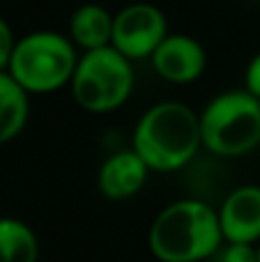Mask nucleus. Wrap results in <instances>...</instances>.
<instances>
[{"mask_svg": "<svg viewBox=\"0 0 260 262\" xmlns=\"http://www.w3.org/2000/svg\"><path fill=\"white\" fill-rule=\"evenodd\" d=\"M201 118L182 101H159L138 118L132 149L155 172L184 168L201 149Z\"/></svg>", "mask_w": 260, "mask_h": 262, "instance_id": "1", "label": "nucleus"}, {"mask_svg": "<svg viewBox=\"0 0 260 262\" xmlns=\"http://www.w3.org/2000/svg\"><path fill=\"white\" fill-rule=\"evenodd\" d=\"M147 244L159 262H203L212 258L224 246L219 212L196 198L175 200L155 216Z\"/></svg>", "mask_w": 260, "mask_h": 262, "instance_id": "2", "label": "nucleus"}, {"mask_svg": "<svg viewBox=\"0 0 260 262\" xmlns=\"http://www.w3.org/2000/svg\"><path fill=\"white\" fill-rule=\"evenodd\" d=\"M78 58L67 35L37 30L16 41L7 72L28 95H49L72 83Z\"/></svg>", "mask_w": 260, "mask_h": 262, "instance_id": "3", "label": "nucleus"}, {"mask_svg": "<svg viewBox=\"0 0 260 262\" xmlns=\"http://www.w3.org/2000/svg\"><path fill=\"white\" fill-rule=\"evenodd\" d=\"M198 118L203 147L216 157H244L260 145V99L244 88L212 97Z\"/></svg>", "mask_w": 260, "mask_h": 262, "instance_id": "4", "label": "nucleus"}, {"mask_svg": "<svg viewBox=\"0 0 260 262\" xmlns=\"http://www.w3.org/2000/svg\"><path fill=\"white\" fill-rule=\"evenodd\" d=\"M72 97L88 113H111L134 92V67L113 46L85 51L72 76Z\"/></svg>", "mask_w": 260, "mask_h": 262, "instance_id": "5", "label": "nucleus"}, {"mask_svg": "<svg viewBox=\"0 0 260 262\" xmlns=\"http://www.w3.org/2000/svg\"><path fill=\"white\" fill-rule=\"evenodd\" d=\"M166 37V14L152 3H132L115 14L111 46L134 62L150 58Z\"/></svg>", "mask_w": 260, "mask_h": 262, "instance_id": "6", "label": "nucleus"}, {"mask_svg": "<svg viewBox=\"0 0 260 262\" xmlns=\"http://www.w3.org/2000/svg\"><path fill=\"white\" fill-rule=\"evenodd\" d=\"M152 69L157 76L173 85H189L198 81L207 67V53L198 39L191 35L168 32L164 41L150 55Z\"/></svg>", "mask_w": 260, "mask_h": 262, "instance_id": "7", "label": "nucleus"}, {"mask_svg": "<svg viewBox=\"0 0 260 262\" xmlns=\"http://www.w3.org/2000/svg\"><path fill=\"white\" fill-rule=\"evenodd\" d=\"M219 212L221 235L228 244H258L260 242V186L244 184L224 198Z\"/></svg>", "mask_w": 260, "mask_h": 262, "instance_id": "8", "label": "nucleus"}, {"mask_svg": "<svg viewBox=\"0 0 260 262\" xmlns=\"http://www.w3.org/2000/svg\"><path fill=\"white\" fill-rule=\"evenodd\" d=\"M150 168L134 149L113 152L99 168L97 186L101 195L109 200H127L134 198L145 186Z\"/></svg>", "mask_w": 260, "mask_h": 262, "instance_id": "9", "label": "nucleus"}, {"mask_svg": "<svg viewBox=\"0 0 260 262\" xmlns=\"http://www.w3.org/2000/svg\"><path fill=\"white\" fill-rule=\"evenodd\" d=\"M113 18L104 5L85 3L69 16V39L83 51L106 49L113 41Z\"/></svg>", "mask_w": 260, "mask_h": 262, "instance_id": "10", "label": "nucleus"}, {"mask_svg": "<svg viewBox=\"0 0 260 262\" xmlns=\"http://www.w3.org/2000/svg\"><path fill=\"white\" fill-rule=\"evenodd\" d=\"M28 92L9 76V72H0V145L9 143L23 131L30 113Z\"/></svg>", "mask_w": 260, "mask_h": 262, "instance_id": "11", "label": "nucleus"}, {"mask_svg": "<svg viewBox=\"0 0 260 262\" xmlns=\"http://www.w3.org/2000/svg\"><path fill=\"white\" fill-rule=\"evenodd\" d=\"M39 242L28 223L0 216V262H37Z\"/></svg>", "mask_w": 260, "mask_h": 262, "instance_id": "12", "label": "nucleus"}, {"mask_svg": "<svg viewBox=\"0 0 260 262\" xmlns=\"http://www.w3.org/2000/svg\"><path fill=\"white\" fill-rule=\"evenodd\" d=\"M219 262H258L256 255V244H228L219 249Z\"/></svg>", "mask_w": 260, "mask_h": 262, "instance_id": "13", "label": "nucleus"}, {"mask_svg": "<svg viewBox=\"0 0 260 262\" xmlns=\"http://www.w3.org/2000/svg\"><path fill=\"white\" fill-rule=\"evenodd\" d=\"M16 37H14L12 28L9 23L0 16V72H7L9 67V60H12V53H14V46H16Z\"/></svg>", "mask_w": 260, "mask_h": 262, "instance_id": "14", "label": "nucleus"}, {"mask_svg": "<svg viewBox=\"0 0 260 262\" xmlns=\"http://www.w3.org/2000/svg\"><path fill=\"white\" fill-rule=\"evenodd\" d=\"M244 90L251 92L260 99V51L249 60L247 72H244Z\"/></svg>", "mask_w": 260, "mask_h": 262, "instance_id": "15", "label": "nucleus"}, {"mask_svg": "<svg viewBox=\"0 0 260 262\" xmlns=\"http://www.w3.org/2000/svg\"><path fill=\"white\" fill-rule=\"evenodd\" d=\"M256 255H258V262H260V244H256Z\"/></svg>", "mask_w": 260, "mask_h": 262, "instance_id": "16", "label": "nucleus"}]
</instances>
